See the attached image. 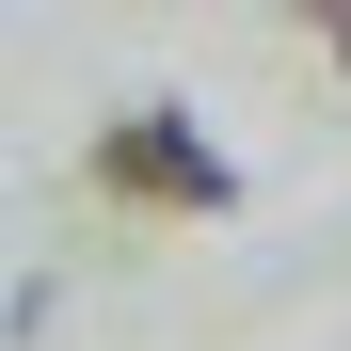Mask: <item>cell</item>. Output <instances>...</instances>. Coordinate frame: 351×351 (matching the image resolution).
<instances>
[{"mask_svg":"<svg viewBox=\"0 0 351 351\" xmlns=\"http://www.w3.org/2000/svg\"><path fill=\"white\" fill-rule=\"evenodd\" d=\"M304 32H319V48H335V64H351V0H304Z\"/></svg>","mask_w":351,"mask_h":351,"instance_id":"cell-2","label":"cell"},{"mask_svg":"<svg viewBox=\"0 0 351 351\" xmlns=\"http://www.w3.org/2000/svg\"><path fill=\"white\" fill-rule=\"evenodd\" d=\"M96 192L112 208H240V176H223V144L208 128H176V112H112V128H96Z\"/></svg>","mask_w":351,"mask_h":351,"instance_id":"cell-1","label":"cell"}]
</instances>
